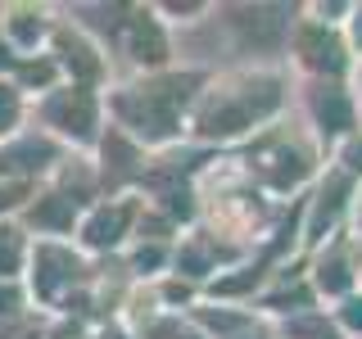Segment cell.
<instances>
[{
    "mask_svg": "<svg viewBox=\"0 0 362 339\" xmlns=\"http://www.w3.org/2000/svg\"><path fill=\"white\" fill-rule=\"evenodd\" d=\"M276 109V86L272 82H254L249 86V95H231V86L213 90L209 105L199 113V131L204 136H235L245 127H254L263 113Z\"/></svg>",
    "mask_w": 362,
    "mask_h": 339,
    "instance_id": "6da1fadb",
    "label": "cell"
}]
</instances>
